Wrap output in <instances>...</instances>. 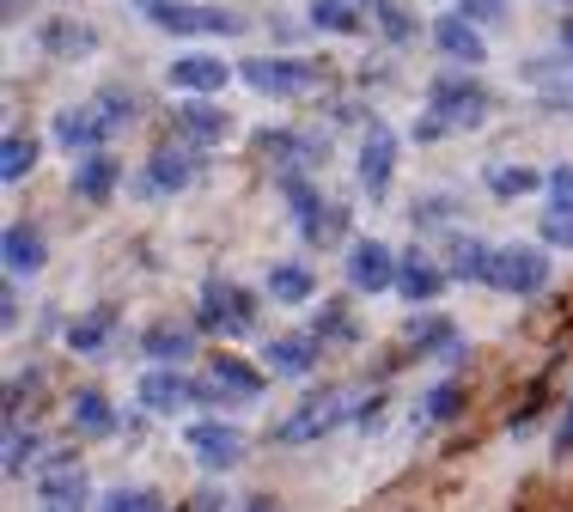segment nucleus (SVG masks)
<instances>
[{"mask_svg": "<svg viewBox=\"0 0 573 512\" xmlns=\"http://www.w3.org/2000/svg\"><path fill=\"white\" fill-rule=\"evenodd\" d=\"M434 287H439V280H434V269H427V263H409V269H403V294H409V299H427Z\"/></svg>", "mask_w": 573, "mask_h": 512, "instance_id": "obj_21", "label": "nucleus"}, {"mask_svg": "<svg viewBox=\"0 0 573 512\" xmlns=\"http://www.w3.org/2000/svg\"><path fill=\"white\" fill-rule=\"evenodd\" d=\"M147 354H153V360H184L189 354V336H184V329H147Z\"/></svg>", "mask_w": 573, "mask_h": 512, "instance_id": "obj_15", "label": "nucleus"}, {"mask_svg": "<svg viewBox=\"0 0 573 512\" xmlns=\"http://www.w3.org/2000/svg\"><path fill=\"white\" fill-rule=\"evenodd\" d=\"M531 184H537L531 171H495V189H500V196H525Z\"/></svg>", "mask_w": 573, "mask_h": 512, "instance_id": "obj_23", "label": "nucleus"}, {"mask_svg": "<svg viewBox=\"0 0 573 512\" xmlns=\"http://www.w3.org/2000/svg\"><path fill=\"white\" fill-rule=\"evenodd\" d=\"M311 360H317V348H311V341H275V348H269V366H275V373H287V378L311 373Z\"/></svg>", "mask_w": 573, "mask_h": 512, "instance_id": "obj_9", "label": "nucleus"}, {"mask_svg": "<svg viewBox=\"0 0 573 512\" xmlns=\"http://www.w3.org/2000/svg\"><path fill=\"white\" fill-rule=\"evenodd\" d=\"M354 280H360V287H385V280H390V257L378 245H360L354 250Z\"/></svg>", "mask_w": 573, "mask_h": 512, "instance_id": "obj_12", "label": "nucleus"}, {"mask_svg": "<svg viewBox=\"0 0 573 512\" xmlns=\"http://www.w3.org/2000/svg\"><path fill=\"white\" fill-rule=\"evenodd\" d=\"M208 317H233V324H245V299L238 294H226V287H208Z\"/></svg>", "mask_w": 573, "mask_h": 512, "instance_id": "obj_19", "label": "nucleus"}, {"mask_svg": "<svg viewBox=\"0 0 573 512\" xmlns=\"http://www.w3.org/2000/svg\"><path fill=\"white\" fill-rule=\"evenodd\" d=\"M543 233L556 238V245H573V214H556L549 226H543Z\"/></svg>", "mask_w": 573, "mask_h": 512, "instance_id": "obj_26", "label": "nucleus"}, {"mask_svg": "<svg viewBox=\"0 0 573 512\" xmlns=\"http://www.w3.org/2000/svg\"><path fill=\"white\" fill-rule=\"evenodd\" d=\"M184 439H189V451H196L208 470H220V476H226L233 464H245V451H250L245 434L226 427V421H196V427H184Z\"/></svg>", "mask_w": 573, "mask_h": 512, "instance_id": "obj_1", "label": "nucleus"}, {"mask_svg": "<svg viewBox=\"0 0 573 512\" xmlns=\"http://www.w3.org/2000/svg\"><path fill=\"white\" fill-rule=\"evenodd\" d=\"M189 512H220V488H202V495H196V507Z\"/></svg>", "mask_w": 573, "mask_h": 512, "instance_id": "obj_27", "label": "nucleus"}, {"mask_svg": "<svg viewBox=\"0 0 573 512\" xmlns=\"http://www.w3.org/2000/svg\"><path fill=\"white\" fill-rule=\"evenodd\" d=\"M25 165H32V147L13 140V147H7V177H25Z\"/></svg>", "mask_w": 573, "mask_h": 512, "instance_id": "obj_25", "label": "nucleus"}, {"mask_svg": "<svg viewBox=\"0 0 573 512\" xmlns=\"http://www.w3.org/2000/svg\"><path fill=\"white\" fill-rule=\"evenodd\" d=\"M171 79H177V86H196V92H208V86H220V79H226V67H220V62H177V67H171Z\"/></svg>", "mask_w": 573, "mask_h": 512, "instance_id": "obj_14", "label": "nucleus"}, {"mask_svg": "<svg viewBox=\"0 0 573 512\" xmlns=\"http://www.w3.org/2000/svg\"><path fill=\"white\" fill-rule=\"evenodd\" d=\"M275 299H287V305L311 299V275L306 269H275Z\"/></svg>", "mask_w": 573, "mask_h": 512, "instance_id": "obj_16", "label": "nucleus"}, {"mask_svg": "<svg viewBox=\"0 0 573 512\" xmlns=\"http://www.w3.org/2000/svg\"><path fill=\"white\" fill-rule=\"evenodd\" d=\"M37 500H43V512H86L92 507V488H86L79 470H55V476L37 482Z\"/></svg>", "mask_w": 573, "mask_h": 512, "instance_id": "obj_5", "label": "nucleus"}, {"mask_svg": "<svg viewBox=\"0 0 573 512\" xmlns=\"http://www.w3.org/2000/svg\"><path fill=\"white\" fill-rule=\"evenodd\" d=\"M98 512H165V507H159L153 488H110V495L98 500Z\"/></svg>", "mask_w": 573, "mask_h": 512, "instance_id": "obj_10", "label": "nucleus"}, {"mask_svg": "<svg viewBox=\"0 0 573 512\" xmlns=\"http://www.w3.org/2000/svg\"><path fill=\"white\" fill-rule=\"evenodd\" d=\"M336 421H341V397H336V390H311L306 409H294V415H287V427H281V446H306V439L329 434Z\"/></svg>", "mask_w": 573, "mask_h": 512, "instance_id": "obj_2", "label": "nucleus"}, {"mask_svg": "<svg viewBox=\"0 0 573 512\" xmlns=\"http://www.w3.org/2000/svg\"><path fill=\"white\" fill-rule=\"evenodd\" d=\"M470 13H500V7H507V0H464Z\"/></svg>", "mask_w": 573, "mask_h": 512, "instance_id": "obj_30", "label": "nucleus"}, {"mask_svg": "<svg viewBox=\"0 0 573 512\" xmlns=\"http://www.w3.org/2000/svg\"><path fill=\"white\" fill-rule=\"evenodd\" d=\"M458 403H464V397H458V385H439L434 397H427V415H434V421H451V415H458Z\"/></svg>", "mask_w": 573, "mask_h": 512, "instance_id": "obj_22", "label": "nucleus"}, {"mask_svg": "<svg viewBox=\"0 0 573 512\" xmlns=\"http://www.w3.org/2000/svg\"><path fill=\"white\" fill-rule=\"evenodd\" d=\"M245 512H281V507H275L269 495H250V500H245Z\"/></svg>", "mask_w": 573, "mask_h": 512, "instance_id": "obj_29", "label": "nucleus"}, {"mask_svg": "<svg viewBox=\"0 0 573 512\" xmlns=\"http://www.w3.org/2000/svg\"><path fill=\"white\" fill-rule=\"evenodd\" d=\"M488 280L507 287V294H537V287H543V257H537V250H507V257H495Z\"/></svg>", "mask_w": 573, "mask_h": 512, "instance_id": "obj_4", "label": "nucleus"}, {"mask_svg": "<svg viewBox=\"0 0 573 512\" xmlns=\"http://www.w3.org/2000/svg\"><path fill=\"white\" fill-rule=\"evenodd\" d=\"M104 324H110V317L98 311V317H86V324H74V329H67V341H74L79 354H98V348H104Z\"/></svg>", "mask_w": 573, "mask_h": 512, "instance_id": "obj_17", "label": "nucleus"}, {"mask_svg": "<svg viewBox=\"0 0 573 512\" xmlns=\"http://www.w3.org/2000/svg\"><path fill=\"white\" fill-rule=\"evenodd\" d=\"M439 43H446L451 55H470V62H476V55H482V43H476V37L464 32V25H458V18H446V25H439Z\"/></svg>", "mask_w": 573, "mask_h": 512, "instance_id": "obj_18", "label": "nucleus"}, {"mask_svg": "<svg viewBox=\"0 0 573 512\" xmlns=\"http://www.w3.org/2000/svg\"><path fill=\"white\" fill-rule=\"evenodd\" d=\"M250 86H263V92H294L299 79H306V67H287V62H250L245 67Z\"/></svg>", "mask_w": 573, "mask_h": 512, "instance_id": "obj_8", "label": "nucleus"}, {"mask_svg": "<svg viewBox=\"0 0 573 512\" xmlns=\"http://www.w3.org/2000/svg\"><path fill=\"white\" fill-rule=\"evenodd\" d=\"M360 171H366V184H372V189H385V177H390V135H385V128H372Z\"/></svg>", "mask_w": 573, "mask_h": 512, "instance_id": "obj_11", "label": "nucleus"}, {"mask_svg": "<svg viewBox=\"0 0 573 512\" xmlns=\"http://www.w3.org/2000/svg\"><path fill=\"white\" fill-rule=\"evenodd\" d=\"M37 451V439L25 434V427H13V434H7V476H25V458H32Z\"/></svg>", "mask_w": 573, "mask_h": 512, "instance_id": "obj_20", "label": "nucleus"}, {"mask_svg": "<svg viewBox=\"0 0 573 512\" xmlns=\"http://www.w3.org/2000/svg\"><path fill=\"white\" fill-rule=\"evenodd\" d=\"M556 451H573V409H568V421H561V434H556Z\"/></svg>", "mask_w": 573, "mask_h": 512, "instance_id": "obj_28", "label": "nucleus"}, {"mask_svg": "<svg viewBox=\"0 0 573 512\" xmlns=\"http://www.w3.org/2000/svg\"><path fill=\"white\" fill-rule=\"evenodd\" d=\"M74 427L79 434H116V409H110L98 390H79L74 397Z\"/></svg>", "mask_w": 573, "mask_h": 512, "instance_id": "obj_7", "label": "nucleus"}, {"mask_svg": "<svg viewBox=\"0 0 573 512\" xmlns=\"http://www.w3.org/2000/svg\"><path fill=\"white\" fill-rule=\"evenodd\" d=\"M79 184H86V196H104V189H110V165H104V159H98V165H86V177H79Z\"/></svg>", "mask_w": 573, "mask_h": 512, "instance_id": "obj_24", "label": "nucleus"}, {"mask_svg": "<svg viewBox=\"0 0 573 512\" xmlns=\"http://www.w3.org/2000/svg\"><path fill=\"white\" fill-rule=\"evenodd\" d=\"M7 263H13V275H25V269L43 263V245H37L25 226H13V233H7Z\"/></svg>", "mask_w": 573, "mask_h": 512, "instance_id": "obj_13", "label": "nucleus"}, {"mask_svg": "<svg viewBox=\"0 0 573 512\" xmlns=\"http://www.w3.org/2000/svg\"><path fill=\"white\" fill-rule=\"evenodd\" d=\"M196 397H202V403H257V397H263V378L250 373L245 360H220L214 378L196 385Z\"/></svg>", "mask_w": 573, "mask_h": 512, "instance_id": "obj_3", "label": "nucleus"}, {"mask_svg": "<svg viewBox=\"0 0 573 512\" xmlns=\"http://www.w3.org/2000/svg\"><path fill=\"white\" fill-rule=\"evenodd\" d=\"M189 397H196V385H184L177 373H147L140 378V403L153 409V415H177Z\"/></svg>", "mask_w": 573, "mask_h": 512, "instance_id": "obj_6", "label": "nucleus"}]
</instances>
